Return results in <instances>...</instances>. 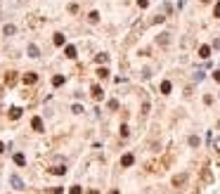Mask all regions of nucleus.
Masks as SVG:
<instances>
[{
	"label": "nucleus",
	"instance_id": "nucleus-1",
	"mask_svg": "<svg viewBox=\"0 0 220 194\" xmlns=\"http://www.w3.org/2000/svg\"><path fill=\"white\" fill-rule=\"evenodd\" d=\"M145 168H147V171H151V173H156V171H161V168H166V161H149Z\"/></svg>",
	"mask_w": 220,
	"mask_h": 194
},
{
	"label": "nucleus",
	"instance_id": "nucleus-2",
	"mask_svg": "<svg viewBox=\"0 0 220 194\" xmlns=\"http://www.w3.org/2000/svg\"><path fill=\"white\" fill-rule=\"evenodd\" d=\"M90 92H92V100H97V102H100V100L104 97V90H102L100 85H92V88H90Z\"/></svg>",
	"mask_w": 220,
	"mask_h": 194
},
{
	"label": "nucleus",
	"instance_id": "nucleus-3",
	"mask_svg": "<svg viewBox=\"0 0 220 194\" xmlns=\"http://www.w3.org/2000/svg\"><path fill=\"white\" fill-rule=\"evenodd\" d=\"M17 83V71H7L5 74V85H14Z\"/></svg>",
	"mask_w": 220,
	"mask_h": 194
},
{
	"label": "nucleus",
	"instance_id": "nucleus-4",
	"mask_svg": "<svg viewBox=\"0 0 220 194\" xmlns=\"http://www.w3.org/2000/svg\"><path fill=\"white\" fill-rule=\"evenodd\" d=\"M185 182H187V175H185V173H182V175H175V178H173V187H182Z\"/></svg>",
	"mask_w": 220,
	"mask_h": 194
},
{
	"label": "nucleus",
	"instance_id": "nucleus-5",
	"mask_svg": "<svg viewBox=\"0 0 220 194\" xmlns=\"http://www.w3.org/2000/svg\"><path fill=\"white\" fill-rule=\"evenodd\" d=\"M36 81H38V76L33 74V71H28V74H24V83H26V85H33Z\"/></svg>",
	"mask_w": 220,
	"mask_h": 194
},
{
	"label": "nucleus",
	"instance_id": "nucleus-6",
	"mask_svg": "<svg viewBox=\"0 0 220 194\" xmlns=\"http://www.w3.org/2000/svg\"><path fill=\"white\" fill-rule=\"evenodd\" d=\"M156 43H159V45H163V48H166V45L171 43V38H168V33H159V36H156Z\"/></svg>",
	"mask_w": 220,
	"mask_h": 194
},
{
	"label": "nucleus",
	"instance_id": "nucleus-7",
	"mask_svg": "<svg viewBox=\"0 0 220 194\" xmlns=\"http://www.w3.org/2000/svg\"><path fill=\"white\" fill-rule=\"evenodd\" d=\"M199 57H201V59H208L211 57V48L208 45H201V48H199Z\"/></svg>",
	"mask_w": 220,
	"mask_h": 194
},
{
	"label": "nucleus",
	"instance_id": "nucleus-8",
	"mask_svg": "<svg viewBox=\"0 0 220 194\" xmlns=\"http://www.w3.org/2000/svg\"><path fill=\"white\" fill-rule=\"evenodd\" d=\"M133 161H135V159H133V154H123V159H121V166H123V168H128V166H133Z\"/></svg>",
	"mask_w": 220,
	"mask_h": 194
},
{
	"label": "nucleus",
	"instance_id": "nucleus-9",
	"mask_svg": "<svg viewBox=\"0 0 220 194\" xmlns=\"http://www.w3.org/2000/svg\"><path fill=\"white\" fill-rule=\"evenodd\" d=\"M19 116H22V109H19V107H12V109H10V119H12V121H17Z\"/></svg>",
	"mask_w": 220,
	"mask_h": 194
},
{
	"label": "nucleus",
	"instance_id": "nucleus-10",
	"mask_svg": "<svg viewBox=\"0 0 220 194\" xmlns=\"http://www.w3.org/2000/svg\"><path fill=\"white\" fill-rule=\"evenodd\" d=\"M64 54H66V57H69V59H76V48H74V45H66Z\"/></svg>",
	"mask_w": 220,
	"mask_h": 194
},
{
	"label": "nucleus",
	"instance_id": "nucleus-11",
	"mask_svg": "<svg viewBox=\"0 0 220 194\" xmlns=\"http://www.w3.org/2000/svg\"><path fill=\"white\" fill-rule=\"evenodd\" d=\"M10 182H12V187H17V189H24V182L19 178H17V175H12L10 178Z\"/></svg>",
	"mask_w": 220,
	"mask_h": 194
},
{
	"label": "nucleus",
	"instance_id": "nucleus-12",
	"mask_svg": "<svg viewBox=\"0 0 220 194\" xmlns=\"http://www.w3.org/2000/svg\"><path fill=\"white\" fill-rule=\"evenodd\" d=\"M31 125H33V130H38V133H40V130H43V121L38 119V116H36V119L31 121Z\"/></svg>",
	"mask_w": 220,
	"mask_h": 194
},
{
	"label": "nucleus",
	"instance_id": "nucleus-13",
	"mask_svg": "<svg viewBox=\"0 0 220 194\" xmlns=\"http://www.w3.org/2000/svg\"><path fill=\"white\" fill-rule=\"evenodd\" d=\"M14 163L17 166H24V163H26V156H24V154H14Z\"/></svg>",
	"mask_w": 220,
	"mask_h": 194
},
{
	"label": "nucleus",
	"instance_id": "nucleus-14",
	"mask_svg": "<svg viewBox=\"0 0 220 194\" xmlns=\"http://www.w3.org/2000/svg\"><path fill=\"white\" fill-rule=\"evenodd\" d=\"M50 173H54V175H64L66 168L64 166H54V168H50Z\"/></svg>",
	"mask_w": 220,
	"mask_h": 194
},
{
	"label": "nucleus",
	"instance_id": "nucleus-15",
	"mask_svg": "<svg viewBox=\"0 0 220 194\" xmlns=\"http://www.w3.org/2000/svg\"><path fill=\"white\" fill-rule=\"evenodd\" d=\"M52 85H57V88H59V85H64V76H59V74H57V76L52 78Z\"/></svg>",
	"mask_w": 220,
	"mask_h": 194
},
{
	"label": "nucleus",
	"instance_id": "nucleus-16",
	"mask_svg": "<svg viewBox=\"0 0 220 194\" xmlns=\"http://www.w3.org/2000/svg\"><path fill=\"white\" fill-rule=\"evenodd\" d=\"M161 92H163V95H168V92H171V81H163V83H161Z\"/></svg>",
	"mask_w": 220,
	"mask_h": 194
},
{
	"label": "nucleus",
	"instance_id": "nucleus-17",
	"mask_svg": "<svg viewBox=\"0 0 220 194\" xmlns=\"http://www.w3.org/2000/svg\"><path fill=\"white\" fill-rule=\"evenodd\" d=\"M88 19H90L92 24H97V22H100V12H90V14H88Z\"/></svg>",
	"mask_w": 220,
	"mask_h": 194
},
{
	"label": "nucleus",
	"instance_id": "nucleus-18",
	"mask_svg": "<svg viewBox=\"0 0 220 194\" xmlns=\"http://www.w3.org/2000/svg\"><path fill=\"white\" fill-rule=\"evenodd\" d=\"M97 78H102V81H104V78H109V71L107 69H97Z\"/></svg>",
	"mask_w": 220,
	"mask_h": 194
},
{
	"label": "nucleus",
	"instance_id": "nucleus-19",
	"mask_svg": "<svg viewBox=\"0 0 220 194\" xmlns=\"http://www.w3.org/2000/svg\"><path fill=\"white\" fill-rule=\"evenodd\" d=\"M54 45H64V36L62 33H54Z\"/></svg>",
	"mask_w": 220,
	"mask_h": 194
},
{
	"label": "nucleus",
	"instance_id": "nucleus-20",
	"mask_svg": "<svg viewBox=\"0 0 220 194\" xmlns=\"http://www.w3.org/2000/svg\"><path fill=\"white\" fill-rule=\"evenodd\" d=\"M189 145H192V147H199V145H201V140H199L197 135H192V137H189Z\"/></svg>",
	"mask_w": 220,
	"mask_h": 194
},
{
	"label": "nucleus",
	"instance_id": "nucleus-21",
	"mask_svg": "<svg viewBox=\"0 0 220 194\" xmlns=\"http://www.w3.org/2000/svg\"><path fill=\"white\" fill-rule=\"evenodd\" d=\"M95 59H97V64H104V62H107V59H109V54H97Z\"/></svg>",
	"mask_w": 220,
	"mask_h": 194
},
{
	"label": "nucleus",
	"instance_id": "nucleus-22",
	"mask_svg": "<svg viewBox=\"0 0 220 194\" xmlns=\"http://www.w3.org/2000/svg\"><path fill=\"white\" fill-rule=\"evenodd\" d=\"M3 31H5V36H12V33H14V26H12V24H7Z\"/></svg>",
	"mask_w": 220,
	"mask_h": 194
},
{
	"label": "nucleus",
	"instance_id": "nucleus-23",
	"mask_svg": "<svg viewBox=\"0 0 220 194\" xmlns=\"http://www.w3.org/2000/svg\"><path fill=\"white\" fill-rule=\"evenodd\" d=\"M28 54H31V57H38V48L36 45H28Z\"/></svg>",
	"mask_w": 220,
	"mask_h": 194
},
{
	"label": "nucleus",
	"instance_id": "nucleus-24",
	"mask_svg": "<svg viewBox=\"0 0 220 194\" xmlns=\"http://www.w3.org/2000/svg\"><path fill=\"white\" fill-rule=\"evenodd\" d=\"M109 109H111V111H116V109H118V102H116V100H109Z\"/></svg>",
	"mask_w": 220,
	"mask_h": 194
},
{
	"label": "nucleus",
	"instance_id": "nucleus-25",
	"mask_svg": "<svg viewBox=\"0 0 220 194\" xmlns=\"http://www.w3.org/2000/svg\"><path fill=\"white\" fill-rule=\"evenodd\" d=\"M71 111H74V114H83V107H81V104H74V107H71Z\"/></svg>",
	"mask_w": 220,
	"mask_h": 194
},
{
	"label": "nucleus",
	"instance_id": "nucleus-26",
	"mask_svg": "<svg viewBox=\"0 0 220 194\" xmlns=\"http://www.w3.org/2000/svg\"><path fill=\"white\" fill-rule=\"evenodd\" d=\"M121 135H123V137H128V135H130V130H128V125H125V123L121 125Z\"/></svg>",
	"mask_w": 220,
	"mask_h": 194
},
{
	"label": "nucleus",
	"instance_id": "nucleus-27",
	"mask_svg": "<svg viewBox=\"0 0 220 194\" xmlns=\"http://www.w3.org/2000/svg\"><path fill=\"white\" fill-rule=\"evenodd\" d=\"M69 192H71V194H81V192H83V189H81V187H78V185H74V187H71V189H69Z\"/></svg>",
	"mask_w": 220,
	"mask_h": 194
},
{
	"label": "nucleus",
	"instance_id": "nucleus-28",
	"mask_svg": "<svg viewBox=\"0 0 220 194\" xmlns=\"http://www.w3.org/2000/svg\"><path fill=\"white\" fill-rule=\"evenodd\" d=\"M48 194H62V187H52V189H50Z\"/></svg>",
	"mask_w": 220,
	"mask_h": 194
},
{
	"label": "nucleus",
	"instance_id": "nucleus-29",
	"mask_svg": "<svg viewBox=\"0 0 220 194\" xmlns=\"http://www.w3.org/2000/svg\"><path fill=\"white\" fill-rule=\"evenodd\" d=\"M213 14H215V17H218V19H220V3H218V5H215V7H213Z\"/></svg>",
	"mask_w": 220,
	"mask_h": 194
},
{
	"label": "nucleus",
	"instance_id": "nucleus-30",
	"mask_svg": "<svg viewBox=\"0 0 220 194\" xmlns=\"http://www.w3.org/2000/svg\"><path fill=\"white\" fill-rule=\"evenodd\" d=\"M137 5L140 7H147V5H149V0H137Z\"/></svg>",
	"mask_w": 220,
	"mask_h": 194
},
{
	"label": "nucleus",
	"instance_id": "nucleus-31",
	"mask_svg": "<svg viewBox=\"0 0 220 194\" xmlns=\"http://www.w3.org/2000/svg\"><path fill=\"white\" fill-rule=\"evenodd\" d=\"M213 149H215V151H220V140H215V142H213Z\"/></svg>",
	"mask_w": 220,
	"mask_h": 194
},
{
	"label": "nucleus",
	"instance_id": "nucleus-32",
	"mask_svg": "<svg viewBox=\"0 0 220 194\" xmlns=\"http://www.w3.org/2000/svg\"><path fill=\"white\" fill-rule=\"evenodd\" d=\"M213 78H215V81L220 83V71H215V74H213Z\"/></svg>",
	"mask_w": 220,
	"mask_h": 194
},
{
	"label": "nucleus",
	"instance_id": "nucleus-33",
	"mask_svg": "<svg viewBox=\"0 0 220 194\" xmlns=\"http://www.w3.org/2000/svg\"><path fill=\"white\" fill-rule=\"evenodd\" d=\"M3 151H5V145H3V142H0V154H3Z\"/></svg>",
	"mask_w": 220,
	"mask_h": 194
},
{
	"label": "nucleus",
	"instance_id": "nucleus-34",
	"mask_svg": "<svg viewBox=\"0 0 220 194\" xmlns=\"http://www.w3.org/2000/svg\"><path fill=\"white\" fill-rule=\"evenodd\" d=\"M88 194H100V192H97V189H92V192H88Z\"/></svg>",
	"mask_w": 220,
	"mask_h": 194
},
{
	"label": "nucleus",
	"instance_id": "nucleus-35",
	"mask_svg": "<svg viewBox=\"0 0 220 194\" xmlns=\"http://www.w3.org/2000/svg\"><path fill=\"white\" fill-rule=\"evenodd\" d=\"M109 194H118V189H111V192H109Z\"/></svg>",
	"mask_w": 220,
	"mask_h": 194
},
{
	"label": "nucleus",
	"instance_id": "nucleus-36",
	"mask_svg": "<svg viewBox=\"0 0 220 194\" xmlns=\"http://www.w3.org/2000/svg\"><path fill=\"white\" fill-rule=\"evenodd\" d=\"M0 97H3V85H0Z\"/></svg>",
	"mask_w": 220,
	"mask_h": 194
},
{
	"label": "nucleus",
	"instance_id": "nucleus-37",
	"mask_svg": "<svg viewBox=\"0 0 220 194\" xmlns=\"http://www.w3.org/2000/svg\"><path fill=\"white\" fill-rule=\"evenodd\" d=\"M201 3H211V0H201Z\"/></svg>",
	"mask_w": 220,
	"mask_h": 194
}]
</instances>
